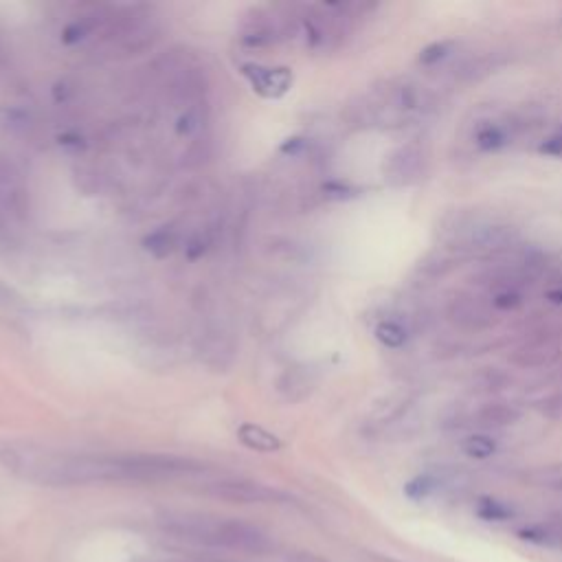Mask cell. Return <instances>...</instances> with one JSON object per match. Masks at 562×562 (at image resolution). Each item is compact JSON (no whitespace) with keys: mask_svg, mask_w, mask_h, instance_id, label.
I'll return each mask as SVG.
<instances>
[{"mask_svg":"<svg viewBox=\"0 0 562 562\" xmlns=\"http://www.w3.org/2000/svg\"><path fill=\"white\" fill-rule=\"evenodd\" d=\"M374 334H376V339H378L382 345L389 347V350H400V347H404V345H407V341H409L407 328H404V325H402L400 321H393V319L380 321V323L376 325Z\"/></svg>","mask_w":562,"mask_h":562,"instance_id":"cell-12","label":"cell"},{"mask_svg":"<svg viewBox=\"0 0 562 562\" xmlns=\"http://www.w3.org/2000/svg\"><path fill=\"white\" fill-rule=\"evenodd\" d=\"M538 152L545 156H552V159H562V130L554 132L552 137H547L541 145H538Z\"/></svg>","mask_w":562,"mask_h":562,"instance_id":"cell-23","label":"cell"},{"mask_svg":"<svg viewBox=\"0 0 562 562\" xmlns=\"http://www.w3.org/2000/svg\"><path fill=\"white\" fill-rule=\"evenodd\" d=\"M475 424L481 429H505L521 420V411L508 402H488L475 413Z\"/></svg>","mask_w":562,"mask_h":562,"instance_id":"cell-9","label":"cell"},{"mask_svg":"<svg viewBox=\"0 0 562 562\" xmlns=\"http://www.w3.org/2000/svg\"><path fill=\"white\" fill-rule=\"evenodd\" d=\"M238 440L257 453H275L281 448L279 437L268 433L260 424H242L238 429Z\"/></svg>","mask_w":562,"mask_h":562,"instance_id":"cell-10","label":"cell"},{"mask_svg":"<svg viewBox=\"0 0 562 562\" xmlns=\"http://www.w3.org/2000/svg\"><path fill=\"white\" fill-rule=\"evenodd\" d=\"M143 249L152 253L154 257H159V260H163V257L172 255L176 249V233L167 227L156 229L143 240Z\"/></svg>","mask_w":562,"mask_h":562,"instance_id":"cell-14","label":"cell"},{"mask_svg":"<svg viewBox=\"0 0 562 562\" xmlns=\"http://www.w3.org/2000/svg\"><path fill=\"white\" fill-rule=\"evenodd\" d=\"M536 481L541 483V486L554 488V490H562V466H552V468L538 470Z\"/></svg>","mask_w":562,"mask_h":562,"instance_id":"cell-20","label":"cell"},{"mask_svg":"<svg viewBox=\"0 0 562 562\" xmlns=\"http://www.w3.org/2000/svg\"><path fill=\"white\" fill-rule=\"evenodd\" d=\"M497 440L494 437L486 435V433H475V435H468L466 440L462 442V451L466 457L470 459H479V462H483V459H490L494 453H497Z\"/></svg>","mask_w":562,"mask_h":562,"instance_id":"cell-13","label":"cell"},{"mask_svg":"<svg viewBox=\"0 0 562 562\" xmlns=\"http://www.w3.org/2000/svg\"><path fill=\"white\" fill-rule=\"evenodd\" d=\"M380 106L415 112V110H429L433 104L431 93L424 86L413 82H389L385 88H380Z\"/></svg>","mask_w":562,"mask_h":562,"instance_id":"cell-5","label":"cell"},{"mask_svg":"<svg viewBox=\"0 0 562 562\" xmlns=\"http://www.w3.org/2000/svg\"><path fill=\"white\" fill-rule=\"evenodd\" d=\"M207 490L231 503H277L284 499L279 490L255 481H216Z\"/></svg>","mask_w":562,"mask_h":562,"instance_id":"cell-6","label":"cell"},{"mask_svg":"<svg viewBox=\"0 0 562 562\" xmlns=\"http://www.w3.org/2000/svg\"><path fill=\"white\" fill-rule=\"evenodd\" d=\"M545 299L554 306H562V286H554L545 292Z\"/></svg>","mask_w":562,"mask_h":562,"instance_id":"cell-26","label":"cell"},{"mask_svg":"<svg viewBox=\"0 0 562 562\" xmlns=\"http://www.w3.org/2000/svg\"><path fill=\"white\" fill-rule=\"evenodd\" d=\"M426 152L420 143H404L400 148L387 154L385 165H382V174L385 181L393 187H409L418 183L420 178L426 174Z\"/></svg>","mask_w":562,"mask_h":562,"instance_id":"cell-4","label":"cell"},{"mask_svg":"<svg viewBox=\"0 0 562 562\" xmlns=\"http://www.w3.org/2000/svg\"><path fill=\"white\" fill-rule=\"evenodd\" d=\"M490 303L497 312H516L523 308L525 297L521 290H501V292H494Z\"/></svg>","mask_w":562,"mask_h":562,"instance_id":"cell-16","label":"cell"},{"mask_svg":"<svg viewBox=\"0 0 562 562\" xmlns=\"http://www.w3.org/2000/svg\"><path fill=\"white\" fill-rule=\"evenodd\" d=\"M437 486H440V481H437V477L433 475H420V477H415L407 483V488H404V492H407V497L411 499H426L429 494H433L437 490Z\"/></svg>","mask_w":562,"mask_h":562,"instance_id":"cell-17","label":"cell"},{"mask_svg":"<svg viewBox=\"0 0 562 562\" xmlns=\"http://www.w3.org/2000/svg\"><path fill=\"white\" fill-rule=\"evenodd\" d=\"M242 73L246 80L251 82L253 91L268 99H277L281 95H286L292 86V73L290 69H286V66L268 69V66H260V64H244Z\"/></svg>","mask_w":562,"mask_h":562,"instance_id":"cell-8","label":"cell"},{"mask_svg":"<svg viewBox=\"0 0 562 562\" xmlns=\"http://www.w3.org/2000/svg\"><path fill=\"white\" fill-rule=\"evenodd\" d=\"M455 233L453 249L481 255L505 253L521 240L519 229L503 222H468L455 229Z\"/></svg>","mask_w":562,"mask_h":562,"instance_id":"cell-2","label":"cell"},{"mask_svg":"<svg viewBox=\"0 0 562 562\" xmlns=\"http://www.w3.org/2000/svg\"><path fill=\"white\" fill-rule=\"evenodd\" d=\"M536 407L543 415H547V418L562 420V391H556V393H552V396L543 398L536 404Z\"/></svg>","mask_w":562,"mask_h":562,"instance_id":"cell-19","label":"cell"},{"mask_svg":"<svg viewBox=\"0 0 562 562\" xmlns=\"http://www.w3.org/2000/svg\"><path fill=\"white\" fill-rule=\"evenodd\" d=\"M457 47V42L455 40H440V42H431L429 47H424L420 51V64L424 66H435V64H440L442 60H446L448 55H451Z\"/></svg>","mask_w":562,"mask_h":562,"instance_id":"cell-15","label":"cell"},{"mask_svg":"<svg viewBox=\"0 0 562 562\" xmlns=\"http://www.w3.org/2000/svg\"><path fill=\"white\" fill-rule=\"evenodd\" d=\"M91 29H93V25H86L84 20H77V22H73V25H69L64 29V33H62V40L66 42V44H75V42H80V40H84L88 33H91Z\"/></svg>","mask_w":562,"mask_h":562,"instance_id":"cell-21","label":"cell"},{"mask_svg":"<svg viewBox=\"0 0 562 562\" xmlns=\"http://www.w3.org/2000/svg\"><path fill=\"white\" fill-rule=\"evenodd\" d=\"M562 354L560 341L547 339V336H532L530 341L521 343L510 354V363L521 369H541L554 365Z\"/></svg>","mask_w":562,"mask_h":562,"instance_id":"cell-7","label":"cell"},{"mask_svg":"<svg viewBox=\"0 0 562 562\" xmlns=\"http://www.w3.org/2000/svg\"><path fill=\"white\" fill-rule=\"evenodd\" d=\"M475 145L481 152H497L503 150L505 145L510 143L512 134L510 130L503 126V123H494V121H486L475 130Z\"/></svg>","mask_w":562,"mask_h":562,"instance_id":"cell-11","label":"cell"},{"mask_svg":"<svg viewBox=\"0 0 562 562\" xmlns=\"http://www.w3.org/2000/svg\"><path fill=\"white\" fill-rule=\"evenodd\" d=\"M198 126H200L198 112L189 110L181 119H178V134H185V137H189V134H194L198 130Z\"/></svg>","mask_w":562,"mask_h":562,"instance_id":"cell-24","label":"cell"},{"mask_svg":"<svg viewBox=\"0 0 562 562\" xmlns=\"http://www.w3.org/2000/svg\"><path fill=\"white\" fill-rule=\"evenodd\" d=\"M446 319L451 321L457 330L479 334L490 332L499 325V312L492 308L483 297L468 290H457L446 301Z\"/></svg>","mask_w":562,"mask_h":562,"instance_id":"cell-3","label":"cell"},{"mask_svg":"<svg viewBox=\"0 0 562 562\" xmlns=\"http://www.w3.org/2000/svg\"><path fill=\"white\" fill-rule=\"evenodd\" d=\"M207 246H209V242L202 238V235H196V238H191L189 244L185 246V253H187L189 260H198V257L205 255Z\"/></svg>","mask_w":562,"mask_h":562,"instance_id":"cell-25","label":"cell"},{"mask_svg":"<svg viewBox=\"0 0 562 562\" xmlns=\"http://www.w3.org/2000/svg\"><path fill=\"white\" fill-rule=\"evenodd\" d=\"M479 516H483L486 521H505L512 516V510L497 499H483L479 503Z\"/></svg>","mask_w":562,"mask_h":562,"instance_id":"cell-18","label":"cell"},{"mask_svg":"<svg viewBox=\"0 0 562 562\" xmlns=\"http://www.w3.org/2000/svg\"><path fill=\"white\" fill-rule=\"evenodd\" d=\"M325 196L332 198V200H350L354 196H358V189L352 185H345V183H328L323 185Z\"/></svg>","mask_w":562,"mask_h":562,"instance_id":"cell-22","label":"cell"},{"mask_svg":"<svg viewBox=\"0 0 562 562\" xmlns=\"http://www.w3.org/2000/svg\"><path fill=\"white\" fill-rule=\"evenodd\" d=\"M167 530L187 538V541L233 549V552H260L268 545L266 534L253 525L209 519V516H172L167 519Z\"/></svg>","mask_w":562,"mask_h":562,"instance_id":"cell-1","label":"cell"}]
</instances>
